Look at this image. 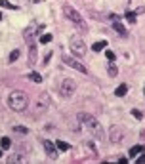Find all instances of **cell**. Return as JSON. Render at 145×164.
Segmentation results:
<instances>
[{"label":"cell","instance_id":"obj_1","mask_svg":"<svg viewBox=\"0 0 145 164\" xmlns=\"http://www.w3.org/2000/svg\"><path fill=\"white\" fill-rule=\"evenodd\" d=\"M76 119H78L80 126H84L86 130L96 137V139H103V126H101V122L97 120L96 116L88 115V113H78V116H76Z\"/></svg>","mask_w":145,"mask_h":164},{"label":"cell","instance_id":"obj_8","mask_svg":"<svg viewBox=\"0 0 145 164\" xmlns=\"http://www.w3.org/2000/svg\"><path fill=\"white\" fill-rule=\"evenodd\" d=\"M109 139H111V143H120V141L124 139L122 128H118V126H111V130H109Z\"/></svg>","mask_w":145,"mask_h":164},{"label":"cell","instance_id":"obj_27","mask_svg":"<svg viewBox=\"0 0 145 164\" xmlns=\"http://www.w3.org/2000/svg\"><path fill=\"white\" fill-rule=\"evenodd\" d=\"M0 158H2V149H0Z\"/></svg>","mask_w":145,"mask_h":164},{"label":"cell","instance_id":"obj_15","mask_svg":"<svg viewBox=\"0 0 145 164\" xmlns=\"http://www.w3.org/2000/svg\"><path fill=\"white\" fill-rule=\"evenodd\" d=\"M29 78L33 80V82H36V84H40V82H42V75H38V73H34V71H31V73H29Z\"/></svg>","mask_w":145,"mask_h":164},{"label":"cell","instance_id":"obj_3","mask_svg":"<svg viewBox=\"0 0 145 164\" xmlns=\"http://www.w3.org/2000/svg\"><path fill=\"white\" fill-rule=\"evenodd\" d=\"M63 15L67 19H69V21H72L76 25V27H78L80 31H88V27H86V23H84V19H82V15L76 12L75 8L72 6H63Z\"/></svg>","mask_w":145,"mask_h":164},{"label":"cell","instance_id":"obj_26","mask_svg":"<svg viewBox=\"0 0 145 164\" xmlns=\"http://www.w3.org/2000/svg\"><path fill=\"white\" fill-rule=\"evenodd\" d=\"M138 164H145V153H141V157L138 158Z\"/></svg>","mask_w":145,"mask_h":164},{"label":"cell","instance_id":"obj_10","mask_svg":"<svg viewBox=\"0 0 145 164\" xmlns=\"http://www.w3.org/2000/svg\"><path fill=\"white\" fill-rule=\"evenodd\" d=\"M42 145H44V149H46L50 158H58V147H55V143H52L50 139H44Z\"/></svg>","mask_w":145,"mask_h":164},{"label":"cell","instance_id":"obj_17","mask_svg":"<svg viewBox=\"0 0 145 164\" xmlns=\"http://www.w3.org/2000/svg\"><path fill=\"white\" fill-rule=\"evenodd\" d=\"M0 147H2V149H10V147H12V139L4 136L2 139H0Z\"/></svg>","mask_w":145,"mask_h":164},{"label":"cell","instance_id":"obj_24","mask_svg":"<svg viewBox=\"0 0 145 164\" xmlns=\"http://www.w3.org/2000/svg\"><path fill=\"white\" fill-rule=\"evenodd\" d=\"M117 73H118V69L115 65H109V76H117Z\"/></svg>","mask_w":145,"mask_h":164},{"label":"cell","instance_id":"obj_16","mask_svg":"<svg viewBox=\"0 0 145 164\" xmlns=\"http://www.w3.org/2000/svg\"><path fill=\"white\" fill-rule=\"evenodd\" d=\"M55 147H58V151H69L71 149V145H69V143H65V141H55Z\"/></svg>","mask_w":145,"mask_h":164},{"label":"cell","instance_id":"obj_18","mask_svg":"<svg viewBox=\"0 0 145 164\" xmlns=\"http://www.w3.org/2000/svg\"><path fill=\"white\" fill-rule=\"evenodd\" d=\"M13 132H17L19 136H25V134H29V128H25V126H13Z\"/></svg>","mask_w":145,"mask_h":164},{"label":"cell","instance_id":"obj_28","mask_svg":"<svg viewBox=\"0 0 145 164\" xmlns=\"http://www.w3.org/2000/svg\"><path fill=\"white\" fill-rule=\"evenodd\" d=\"M0 19H2V13H0Z\"/></svg>","mask_w":145,"mask_h":164},{"label":"cell","instance_id":"obj_13","mask_svg":"<svg viewBox=\"0 0 145 164\" xmlns=\"http://www.w3.org/2000/svg\"><path fill=\"white\" fill-rule=\"evenodd\" d=\"M143 151H145V147H143V145H136V147H132V149H130V153H128V155L134 158V157H138L139 153H143Z\"/></svg>","mask_w":145,"mask_h":164},{"label":"cell","instance_id":"obj_7","mask_svg":"<svg viewBox=\"0 0 145 164\" xmlns=\"http://www.w3.org/2000/svg\"><path fill=\"white\" fill-rule=\"evenodd\" d=\"M42 31H44V25H38V27L31 25V27H27L23 31V37H25V40H34V37L38 33H42Z\"/></svg>","mask_w":145,"mask_h":164},{"label":"cell","instance_id":"obj_20","mask_svg":"<svg viewBox=\"0 0 145 164\" xmlns=\"http://www.w3.org/2000/svg\"><path fill=\"white\" fill-rule=\"evenodd\" d=\"M136 13H134V12H126V21L128 23H136Z\"/></svg>","mask_w":145,"mask_h":164},{"label":"cell","instance_id":"obj_12","mask_svg":"<svg viewBox=\"0 0 145 164\" xmlns=\"http://www.w3.org/2000/svg\"><path fill=\"white\" fill-rule=\"evenodd\" d=\"M113 29H115L117 33L120 34V37H126V34H128V33H126V29H124L122 25H120V19H117V21H113Z\"/></svg>","mask_w":145,"mask_h":164},{"label":"cell","instance_id":"obj_25","mask_svg":"<svg viewBox=\"0 0 145 164\" xmlns=\"http://www.w3.org/2000/svg\"><path fill=\"white\" fill-rule=\"evenodd\" d=\"M132 116H134V119H138V120L143 119V116H141V111H138V109H132Z\"/></svg>","mask_w":145,"mask_h":164},{"label":"cell","instance_id":"obj_23","mask_svg":"<svg viewBox=\"0 0 145 164\" xmlns=\"http://www.w3.org/2000/svg\"><path fill=\"white\" fill-rule=\"evenodd\" d=\"M105 57H107L109 61H115L117 55H115V52H111V50H105Z\"/></svg>","mask_w":145,"mask_h":164},{"label":"cell","instance_id":"obj_22","mask_svg":"<svg viewBox=\"0 0 145 164\" xmlns=\"http://www.w3.org/2000/svg\"><path fill=\"white\" fill-rule=\"evenodd\" d=\"M19 57V50H13L12 54H10V63H13V61H17Z\"/></svg>","mask_w":145,"mask_h":164},{"label":"cell","instance_id":"obj_14","mask_svg":"<svg viewBox=\"0 0 145 164\" xmlns=\"http://www.w3.org/2000/svg\"><path fill=\"white\" fill-rule=\"evenodd\" d=\"M126 92H128V86H126V84H120V86L115 90V95H117V97H122V95H126Z\"/></svg>","mask_w":145,"mask_h":164},{"label":"cell","instance_id":"obj_2","mask_svg":"<svg viewBox=\"0 0 145 164\" xmlns=\"http://www.w3.org/2000/svg\"><path fill=\"white\" fill-rule=\"evenodd\" d=\"M8 107L15 113H23L29 107V97L23 92H12L8 95Z\"/></svg>","mask_w":145,"mask_h":164},{"label":"cell","instance_id":"obj_19","mask_svg":"<svg viewBox=\"0 0 145 164\" xmlns=\"http://www.w3.org/2000/svg\"><path fill=\"white\" fill-rule=\"evenodd\" d=\"M0 6H2V8H8V10H17L12 2H8V0H0Z\"/></svg>","mask_w":145,"mask_h":164},{"label":"cell","instance_id":"obj_29","mask_svg":"<svg viewBox=\"0 0 145 164\" xmlns=\"http://www.w3.org/2000/svg\"><path fill=\"white\" fill-rule=\"evenodd\" d=\"M143 94H145V90H143Z\"/></svg>","mask_w":145,"mask_h":164},{"label":"cell","instance_id":"obj_9","mask_svg":"<svg viewBox=\"0 0 145 164\" xmlns=\"http://www.w3.org/2000/svg\"><path fill=\"white\" fill-rule=\"evenodd\" d=\"M38 61V52H36V42L29 40V65H34Z\"/></svg>","mask_w":145,"mask_h":164},{"label":"cell","instance_id":"obj_5","mask_svg":"<svg viewBox=\"0 0 145 164\" xmlns=\"http://www.w3.org/2000/svg\"><path fill=\"white\" fill-rule=\"evenodd\" d=\"M75 92H76V82L72 80V78H63V80H61V84H59V94L63 95V97H71Z\"/></svg>","mask_w":145,"mask_h":164},{"label":"cell","instance_id":"obj_21","mask_svg":"<svg viewBox=\"0 0 145 164\" xmlns=\"http://www.w3.org/2000/svg\"><path fill=\"white\" fill-rule=\"evenodd\" d=\"M40 42H42V44H48V42H52V34H50V33L42 34V37H40Z\"/></svg>","mask_w":145,"mask_h":164},{"label":"cell","instance_id":"obj_6","mask_svg":"<svg viewBox=\"0 0 145 164\" xmlns=\"http://www.w3.org/2000/svg\"><path fill=\"white\" fill-rule=\"evenodd\" d=\"M63 63H65V65H69V67H72L75 71H78V73H82V75H86V73H88L86 65L82 63V61H78L76 57H71V55H63Z\"/></svg>","mask_w":145,"mask_h":164},{"label":"cell","instance_id":"obj_4","mask_svg":"<svg viewBox=\"0 0 145 164\" xmlns=\"http://www.w3.org/2000/svg\"><path fill=\"white\" fill-rule=\"evenodd\" d=\"M69 46H71L72 55H76V57H84V55H86V44H84V40H82V38L72 37L69 40Z\"/></svg>","mask_w":145,"mask_h":164},{"label":"cell","instance_id":"obj_11","mask_svg":"<svg viewBox=\"0 0 145 164\" xmlns=\"http://www.w3.org/2000/svg\"><path fill=\"white\" fill-rule=\"evenodd\" d=\"M105 48H107V40H97V42L92 44V52H101Z\"/></svg>","mask_w":145,"mask_h":164}]
</instances>
